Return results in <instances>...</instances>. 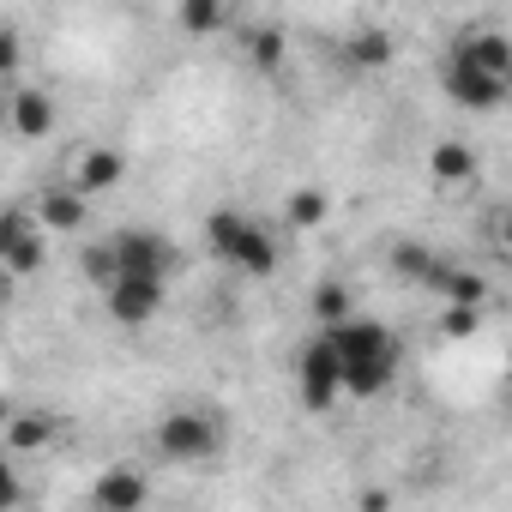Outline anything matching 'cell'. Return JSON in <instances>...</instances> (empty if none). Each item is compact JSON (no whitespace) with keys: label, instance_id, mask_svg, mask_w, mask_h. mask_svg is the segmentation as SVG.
I'll return each instance as SVG.
<instances>
[{"label":"cell","instance_id":"2e32d148","mask_svg":"<svg viewBox=\"0 0 512 512\" xmlns=\"http://www.w3.org/2000/svg\"><path fill=\"white\" fill-rule=\"evenodd\" d=\"M284 223L302 229V235H308V229H326V223H332V193L314 187V181H308V187H290V193H284Z\"/></svg>","mask_w":512,"mask_h":512},{"label":"cell","instance_id":"30bf717a","mask_svg":"<svg viewBox=\"0 0 512 512\" xmlns=\"http://www.w3.org/2000/svg\"><path fill=\"white\" fill-rule=\"evenodd\" d=\"M73 193L79 199H97V193H115L121 181H127V157L115 151V145H79V157H73Z\"/></svg>","mask_w":512,"mask_h":512},{"label":"cell","instance_id":"d6986e66","mask_svg":"<svg viewBox=\"0 0 512 512\" xmlns=\"http://www.w3.org/2000/svg\"><path fill=\"white\" fill-rule=\"evenodd\" d=\"M308 308H314V326H320V332H332V326H344V320L356 314V302H350V284H338V278L314 284Z\"/></svg>","mask_w":512,"mask_h":512},{"label":"cell","instance_id":"5bb4252c","mask_svg":"<svg viewBox=\"0 0 512 512\" xmlns=\"http://www.w3.org/2000/svg\"><path fill=\"white\" fill-rule=\"evenodd\" d=\"M476 175H482L476 145H464V139H434L428 145V181L434 187H470Z\"/></svg>","mask_w":512,"mask_h":512},{"label":"cell","instance_id":"9c48e42d","mask_svg":"<svg viewBox=\"0 0 512 512\" xmlns=\"http://www.w3.org/2000/svg\"><path fill=\"white\" fill-rule=\"evenodd\" d=\"M440 85H446V97H452L458 109H476V115H494V109L506 103V79L476 73V67H464V61H452V55H446V67H440Z\"/></svg>","mask_w":512,"mask_h":512},{"label":"cell","instance_id":"484cf974","mask_svg":"<svg viewBox=\"0 0 512 512\" xmlns=\"http://www.w3.org/2000/svg\"><path fill=\"white\" fill-rule=\"evenodd\" d=\"M19 500H25V476H19V464L0 452V512H19Z\"/></svg>","mask_w":512,"mask_h":512},{"label":"cell","instance_id":"9a60e30c","mask_svg":"<svg viewBox=\"0 0 512 512\" xmlns=\"http://www.w3.org/2000/svg\"><path fill=\"white\" fill-rule=\"evenodd\" d=\"M55 416L49 410H13V422L0 428V446H7V458H25V452H49L55 446Z\"/></svg>","mask_w":512,"mask_h":512},{"label":"cell","instance_id":"603a6c76","mask_svg":"<svg viewBox=\"0 0 512 512\" xmlns=\"http://www.w3.org/2000/svg\"><path fill=\"white\" fill-rule=\"evenodd\" d=\"M79 272H85V284H91V290H109V284H115L109 241H85V247H79Z\"/></svg>","mask_w":512,"mask_h":512},{"label":"cell","instance_id":"8992f818","mask_svg":"<svg viewBox=\"0 0 512 512\" xmlns=\"http://www.w3.org/2000/svg\"><path fill=\"white\" fill-rule=\"evenodd\" d=\"M296 392H302V404L320 410V416L344 398V368H338V356H332V344H326L320 332L296 350Z\"/></svg>","mask_w":512,"mask_h":512},{"label":"cell","instance_id":"5b68a950","mask_svg":"<svg viewBox=\"0 0 512 512\" xmlns=\"http://www.w3.org/2000/svg\"><path fill=\"white\" fill-rule=\"evenodd\" d=\"M43 266H49V235L37 229L31 205H0V272L37 278Z\"/></svg>","mask_w":512,"mask_h":512},{"label":"cell","instance_id":"e0dca14e","mask_svg":"<svg viewBox=\"0 0 512 512\" xmlns=\"http://www.w3.org/2000/svg\"><path fill=\"white\" fill-rule=\"evenodd\" d=\"M440 253L434 247H422V241H392V272L404 278V284H416V290H434V278H440Z\"/></svg>","mask_w":512,"mask_h":512},{"label":"cell","instance_id":"44dd1931","mask_svg":"<svg viewBox=\"0 0 512 512\" xmlns=\"http://www.w3.org/2000/svg\"><path fill=\"white\" fill-rule=\"evenodd\" d=\"M398 55V43H392V31H380V25H362L356 37H350V61L356 67H386Z\"/></svg>","mask_w":512,"mask_h":512},{"label":"cell","instance_id":"8fae6325","mask_svg":"<svg viewBox=\"0 0 512 512\" xmlns=\"http://www.w3.org/2000/svg\"><path fill=\"white\" fill-rule=\"evenodd\" d=\"M31 217H37V229H43V235H79V229L91 223V199H79V193H73V181H49V187L37 193Z\"/></svg>","mask_w":512,"mask_h":512},{"label":"cell","instance_id":"4316f807","mask_svg":"<svg viewBox=\"0 0 512 512\" xmlns=\"http://www.w3.org/2000/svg\"><path fill=\"white\" fill-rule=\"evenodd\" d=\"M356 512H392V500H386L380 488H362V494H356Z\"/></svg>","mask_w":512,"mask_h":512},{"label":"cell","instance_id":"4fadbf2b","mask_svg":"<svg viewBox=\"0 0 512 512\" xmlns=\"http://www.w3.org/2000/svg\"><path fill=\"white\" fill-rule=\"evenodd\" d=\"M55 121H61V109H55V97L43 91V85H13V103H7V133H19V139H49L55 133Z\"/></svg>","mask_w":512,"mask_h":512},{"label":"cell","instance_id":"d4e9b609","mask_svg":"<svg viewBox=\"0 0 512 512\" xmlns=\"http://www.w3.org/2000/svg\"><path fill=\"white\" fill-rule=\"evenodd\" d=\"M488 320V308H446L440 314V338H476Z\"/></svg>","mask_w":512,"mask_h":512},{"label":"cell","instance_id":"ba28073f","mask_svg":"<svg viewBox=\"0 0 512 512\" xmlns=\"http://www.w3.org/2000/svg\"><path fill=\"white\" fill-rule=\"evenodd\" d=\"M151 500V476L139 464H103L91 482V506L97 512H145Z\"/></svg>","mask_w":512,"mask_h":512},{"label":"cell","instance_id":"cb8c5ba5","mask_svg":"<svg viewBox=\"0 0 512 512\" xmlns=\"http://www.w3.org/2000/svg\"><path fill=\"white\" fill-rule=\"evenodd\" d=\"M19 67H25V37L13 25H0V91H13Z\"/></svg>","mask_w":512,"mask_h":512},{"label":"cell","instance_id":"52a82bcc","mask_svg":"<svg viewBox=\"0 0 512 512\" xmlns=\"http://www.w3.org/2000/svg\"><path fill=\"white\" fill-rule=\"evenodd\" d=\"M163 296H169V284H157V278H115L103 290V308H109L115 326L133 332V326H151L163 314Z\"/></svg>","mask_w":512,"mask_h":512},{"label":"cell","instance_id":"7402d4cb","mask_svg":"<svg viewBox=\"0 0 512 512\" xmlns=\"http://www.w3.org/2000/svg\"><path fill=\"white\" fill-rule=\"evenodd\" d=\"M284 43H290V37H284L278 25H253V31H247V61L260 67V73H272V67H284Z\"/></svg>","mask_w":512,"mask_h":512},{"label":"cell","instance_id":"f1b7e54d","mask_svg":"<svg viewBox=\"0 0 512 512\" xmlns=\"http://www.w3.org/2000/svg\"><path fill=\"white\" fill-rule=\"evenodd\" d=\"M7 422H13V404H7V398H0V428H7Z\"/></svg>","mask_w":512,"mask_h":512},{"label":"cell","instance_id":"3957f363","mask_svg":"<svg viewBox=\"0 0 512 512\" xmlns=\"http://www.w3.org/2000/svg\"><path fill=\"white\" fill-rule=\"evenodd\" d=\"M151 440H157V452L169 458V464H205V458H217L223 452V422L211 416V410H163L157 416V428H151Z\"/></svg>","mask_w":512,"mask_h":512},{"label":"cell","instance_id":"ac0fdd59","mask_svg":"<svg viewBox=\"0 0 512 512\" xmlns=\"http://www.w3.org/2000/svg\"><path fill=\"white\" fill-rule=\"evenodd\" d=\"M434 290L446 296V308H488V278L476 266H440Z\"/></svg>","mask_w":512,"mask_h":512},{"label":"cell","instance_id":"7a4b0ae2","mask_svg":"<svg viewBox=\"0 0 512 512\" xmlns=\"http://www.w3.org/2000/svg\"><path fill=\"white\" fill-rule=\"evenodd\" d=\"M205 247H211V260H223V266L241 272V278H278V266H284L278 235H272L260 217L235 211V205H217V211L205 217Z\"/></svg>","mask_w":512,"mask_h":512},{"label":"cell","instance_id":"ffe728a7","mask_svg":"<svg viewBox=\"0 0 512 512\" xmlns=\"http://www.w3.org/2000/svg\"><path fill=\"white\" fill-rule=\"evenodd\" d=\"M175 25L187 37H217V31H229V7H223V0H181Z\"/></svg>","mask_w":512,"mask_h":512},{"label":"cell","instance_id":"277c9868","mask_svg":"<svg viewBox=\"0 0 512 512\" xmlns=\"http://www.w3.org/2000/svg\"><path fill=\"white\" fill-rule=\"evenodd\" d=\"M103 241H109L115 278H157V284H169V272H175V241H169L163 229L127 223V229H115V235H103Z\"/></svg>","mask_w":512,"mask_h":512},{"label":"cell","instance_id":"7c38bea8","mask_svg":"<svg viewBox=\"0 0 512 512\" xmlns=\"http://www.w3.org/2000/svg\"><path fill=\"white\" fill-rule=\"evenodd\" d=\"M452 61L476 67V73H494V79H512V37L500 25H482V31H464L452 43Z\"/></svg>","mask_w":512,"mask_h":512},{"label":"cell","instance_id":"6da1fadb","mask_svg":"<svg viewBox=\"0 0 512 512\" xmlns=\"http://www.w3.org/2000/svg\"><path fill=\"white\" fill-rule=\"evenodd\" d=\"M320 338L332 344V356L344 368V398H380V392H392V380L404 368V344H398V332L386 320L350 314L344 326H332Z\"/></svg>","mask_w":512,"mask_h":512},{"label":"cell","instance_id":"83f0119b","mask_svg":"<svg viewBox=\"0 0 512 512\" xmlns=\"http://www.w3.org/2000/svg\"><path fill=\"white\" fill-rule=\"evenodd\" d=\"M7 103H13V91H0V133H7Z\"/></svg>","mask_w":512,"mask_h":512}]
</instances>
